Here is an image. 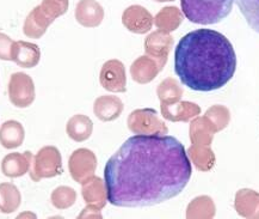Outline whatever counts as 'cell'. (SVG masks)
Returning a JSON list of instances; mask_svg holds the SVG:
<instances>
[{
    "label": "cell",
    "mask_w": 259,
    "mask_h": 219,
    "mask_svg": "<svg viewBox=\"0 0 259 219\" xmlns=\"http://www.w3.org/2000/svg\"><path fill=\"white\" fill-rule=\"evenodd\" d=\"M191 174V162L178 139L136 134L105 164L106 198L117 207L153 206L181 194Z\"/></svg>",
    "instance_id": "6da1fadb"
},
{
    "label": "cell",
    "mask_w": 259,
    "mask_h": 219,
    "mask_svg": "<svg viewBox=\"0 0 259 219\" xmlns=\"http://www.w3.org/2000/svg\"><path fill=\"white\" fill-rule=\"evenodd\" d=\"M237 55L221 32L197 29L183 36L175 49V72L190 90L215 91L233 78Z\"/></svg>",
    "instance_id": "7a4b0ae2"
},
{
    "label": "cell",
    "mask_w": 259,
    "mask_h": 219,
    "mask_svg": "<svg viewBox=\"0 0 259 219\" xmlns=\"http://www.w3.org/2000/svg\"><path fill=\"white\" fill-rule=\"evenodd\" d=\"M234 0H181L182 11L195 24H217L230 15Z\"/></svg>",
    "instance_id": "3957f363"
},
{
    "label": "cell",
    "mask_w": 259,
    "mask_h": 219,
    "mask_svg": "<svg viewBox=\"0 0 259 219\" xmlns=\"http://www.w3.org/2000/svg\"><path fill=\"white\" fill-rule=\"evenodd\" d=\"M122 22L129 31L135 32V34H145L151 30L153 17L142 6L133 5L123 12Z\"/></svg>",
    "instance_id": "277c9868"
},
{
    "label": "cell",
    "mask_w": 259,
    "mask_h": 219,
    "mask_svg": "<svg viewBox=\"0 0 259 219\" xmlns=\"http://www.w3.org/2000/svg\"><path fill=\"white\" fill-rule=\"evenodd\" d=\"M75 17L81 25L94 28L102 23L104 10L95 0H81L75 10Z\"/></svg>",
    "instance_id": "5b68a950"
},
{
    "label": "cell",
    "mask_w": 259,
    "mask_h": 219,
    "mask_svg": "<svg viewBox=\"0 0 259 219\" xmlns=\"http://www.w3.org/2000/svg\"><path fill=\"white\" fill-rule=\"evenodd\" d=\"M234 206L241 217L259 219V193L252 189H240L235 195Z\"/></svg>",
    "instance_id": "8992f818"
},
{
    "label": "cell",
    "mask_w": 259,
    "mask_h": 219,
    "mask_svg": "<svg viewBox=\"0 0 259 219\" xmlns=\"http://www.w3.org/2000/svg\"><path fill=\"white\" fill-rule=\"evenodd\" d=\"M102 83L105 89L111 91H124L125 79L122 62L117 60L106 62L102 69Z\"/></svg>",
    "instance_id": "52a82bcc"
},
{
    "label": "cell",
    "mask_w": 259,
    "mask_h": 219,
    "mask_svg": "<svg viewBox=\"0 0 259 219\" xmlns=\"http://www.w3.org/2000/svg\"><path fill=\"white\" fill-rule=\"evenodd\" d=\"M174 40L166 31H155L151 34L146 40L145 47L148 54L157 56V58L161 59L162 62L166 61L168 52L172 47Z\"/></svg>",
    "instance_id": "ba28073f"
},
{
    "label": "cell",
    "mask_w": 259,
    "mask_h": 219,
    "mask_svg": "<svg viewBox=\"0 0 259 219\" xmlns=\"http://www.w3.org/2000/svg\"><path fill=\"white\" fill-rule=\"evenodd\" d=\"M217 128L209 121L208 118H198L191 122L190 126V137L194 145L209 146L214 138V133H217Z\"/></svg>",
    "instance_id": "9c48e42d"
},
{
    "label": "cell",
    "mask_w": 259,
    "mask_h": 219,
    "mask_svg": "<svg viewBox=\"0 0 259 219\" xmlns=\"http://www.w3.org/2000/svg\"><path fill=\"white\" fill-rule=\"evenodd\" d=\"M38 48L26 42H16L12 47V59L22 66H31L38 60Z\"/></svg>",
    "instance_id": "30bf717a"
},
{
    "label": "cell",
    "mask_w": 259,
    "mask_h": 219,
    "mask_svg": "<svg viewBox=\"0 0 259 219\" xmlns=\"http://www.w3.org/2000/svg\"><path fill=\"white\" fill-rule=\"evenodd\" d=\"M183 15L177 8L168 6L162 9L155 17V25L162 31H174L181 25Z\"/></svg>",
    "instance_id": "8fae6325"
},
{
    "label": "cell",
    "mask_w": 259,
    "mask_h": 219,
    "mask_svg": "<svg viewBox=\"0 0 259 219\" xmlns=\"http://www.w3.org/2000/svg\"><path fill=\"white\" fill-rule=\"evenodd\" d=\"M189 155L191 156L192 161L196 165V168L202 171L210 170L214 165L215 156L209 146H200L194 145L189 149Z\"/></svg>",
    "instance_id": "7c38bea8"
},
{
    "label": "cell",
    "mask_w": 259,
    "mask_h": 219,
    "mask_svg": "<svg viewBox=\"0 0 259 219\" xmlns=\"http://www.w3.org/2000/svg\"><path fill=\"white\" fill-rule=\"evenodd\" d=\"M237 5L250 28L259 34V0H237Z\"/></svg>",
    "instance_id": "4fadbf2b"
},
{
    "label": "cell",
    "mask_w": 259,
    "mask_h": 219,
    "mask_svg": "<svg viewBox=\"0 0 259 219\" xmlns=\"http://www.w3.org/2000/svg\"><path fill=\"white\" fill-rule=\"evenodd\" d=\"M188 217L211 218L215 214L214 202L209 197H200L189 205Z\"/></svg>",
    "instance_id": "5bb4252c"
},
{
    "label": "cell",
    "mask_w": 259,
    "mask_h": 219,
    "mask_svg": "<svg viewBox=\"0 0 259 219\" xmlns=\"http://www.w3.org/2000/svg\"><path fill=\"white\" fill-rule=\"evenodd\" d=\"M204 116L209 119V121L214 125L218 132L227 127L228 122H230V111L222 105H214V107L209 108Z\"/></svg>",
    "instance_id": "9a60e30c"
},
{
    "label": "cell",
    "mask_w": 259,
    "mask_h": 219,
    "mask_svg": "<svg viewBox=\"0 0 259 219\" xmlns=\"http://www.w3.org/2000/svg\"><path fill=\"white\" fill-rule=\"evenodd\" d=\"M16 122H6L4 126L2 127V131H0V141L2 144L5 146V148H15V146L19 145V141H21V137L18 135L19 126Z\"/></svg>",
    "instance_id": "2e32d148"
},
{
    "label": "cell",
    "mask_w": 259,
    "mask_h": 219,
    "mask_svg": "<svg viewBox=\"0 0 259 219\" xmlns=\"http://www.w3.org/2000/svg\"><path fill=\"white\" fill-rule=\"evenodd\" d=\"M10 185H0V208L3 212H11L17 206V193Z\"/></svg>",
    "instance_id": "e0dca14e"
},
{
    "label": "cell",
    "mask_w": 259,
    "mask_h": 219,
    "mask_svg": "<svg viewBox=\"0 0 259 219\" xmlns=\"http://www.w3.org/2000/svg\"><path fill=\"white\" fill-rule=\"evenodd\" d=\"M13 43L15 42L9 36L0 32V59H3V60H11Z\"/></svg>",
    "instance_id": "ac0fdd59"
},
{
    "label": "cell",
    "mask_w": 259,
    "mask_h": 219,
    "mask_svg": "<svg viewBox=\"0 0 259 219\" xmlns=\"http://www.w3.org/2000/svg\"><path fill=\"white\" fill-rule=\"evenodd\" d=\"M155 2H159V3H164V2H174V0H155Z\"/></svg>",
    "instance_id": "d6986e66"
}]
</instances>
